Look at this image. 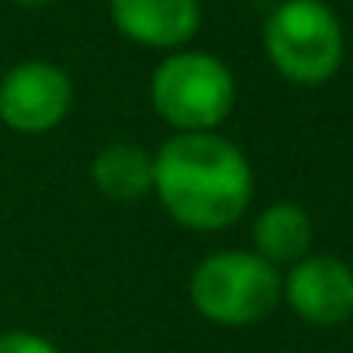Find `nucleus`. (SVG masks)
Instances as JSON below:
<instances>
[{
  "mask_svg": "<svg viewBox=\"0 0 353 353\" xmlns=\"http://www.w3.org/2000/svg\"><path fill=\"white\" fill-rule=\"evenodd\" d=\"M263 49L284 80L319 87L343 63V25L325 0H284L263 25Z\"/></svg>",
  "mask_w": 353,
  "mask_h": 353,
  "instance_id": "obj_3",
  "label": "nucleus"
},
{
  "mask_svg": "<svg viewBox=\"0 0 353 353\" xmlns=\"http://www.w3.org/2000/svg\"><path fill=\"white\" fill-rule=\"evenodd\" d=\"M94 188L111 201H135L152 194V152L135 142H111L90 163Z\"/></svg>",
  "mask_w": 353,
  "mask_h": 353,
  "instance_id": "obj_8",
  "label": "nucleus"
},
{
  "mask_svg": "<svg viewBox=\"0 0 353 353\" xmlns=\"http://www.w3.org/2000/svg\"><path fill=\"white\" fill-rule=\"evenodd\" d=\"M191 305L219 325L239 329L267 319L281 301V274L256 253L222 250L205 256L191 274Z\"/></svg>",
  "mask_w": 353,
  "mask_h": 353,
  "instance_id": "obj_4",
  "label": "nucleus"
},
{
  "mask_svg": "<svg viewBox=\"0 0 353 353\" xmlns=\"http://www.w3.org/2000/svg\"><path fill=\"white\" fill-rule=\"evenodd\" d=\"M149 101L176 132H215L232 114L236 80L208 52H173L152 70Z\"/></svg>",
  "mask_w": 353,
  "mask_h": 353,
  "instance_id": "obj_2",
  "label": "nucleus"
},
{
  "mask_svg": "<svg viewBox=\"0 0 353 353\" xmlns=\"http://www.w3.org/2000/svg\"><path fill=\"white\" fill-rule=\"evenodd\" d=\"M152 194L176 225L219 232L246 215L253 166L225 135L176 132L152 152Z\"/></svg>",
  "mask_w": 353,
  "mask_h": 353,
  "instance_id": "obj_1",
  "label": "nucleus"
},
{
  "mask_svg": "<svg viewBox=\"0 0 353 353\" xmlns=\"http://www.w3.org/2000/svg\"><path fill=\"white\" fill-rule=\"evenodd\" d=\"M14 4H21V8H46V4H52V0H14Z\"/></svg>",
  "mask_w": 353,
  "mask_h": 353,
  "instance_id": "obj_11",
  "label": "nucleus"
},
{
  "mask_svg": "<svg viewBox=\"0 0 353 353\" xmlns=\"http://www.w3.org/2000/svg\"><path fill=\"white\" fill-rule=\"evenodd\" d=\"M0 353H59V346L39 332L11 329V332H0Z\"/></svg>",
  "mask_w": 353,
  "mask_h": 353,
  "instance_id": "obj_10",
  "label": "nucleus"
},
{
  "mask_svg": "<svg viewBox=\"0 0 353 353\" xmlns=\"http://www.w3.org/2000/svg\"><path fill=\"white\" fill-rule=\"evenodd\" d=\"M73 108V80L49 59H25L0 80V121L21 135H46Z\"/></svg>",
  "mask_w": 353,
  "mask_h": 353,
  "instance_id": "obj_5",
  "label": "nucleus"
},
{
  "mask_svg": "<svg viewBox=\"0 0 353 353\" xmlns=\"http://www.w3.org/2000/svg\"><path fill=\"white\" fill-rule=\"evenodd\" d=\"M253 246H256V256H263L274 267L298 263L301 256H308V246H312L308 212L294 201H277L263 208L260 219L253 222Z\"/></svg>",
  "mask_w": 353,
  "mask_h": 353,
  "instance_id": "obj_9",
  "label": "nucleus"
},
{
  "mask_svg": "<svg viewBox=\"0 0 353 353\" xmlns=\"http://www.w3.org/2000/svg\"><path fill=\"white\" fill-rule=\"evenodd\" d=\"M281 294L308 325H343L353 315V267L336 256H301L281 281Z\"/></svg>",
  "mask_w": 353,
  "mask_h": 353,
  "instance_id": "obj_6",
  "label": "nucleus"
},
{
  "mask_svg": "<svg viewBox=\"0 0 353 353\" xmlns=\"http://www.w3.org/2000/svg\"><path fill=\"white\" fill-rule=\"evenodd\" d=\"M114 28L149 49H181L201 28L198 0H108Z\"/></svg>",
  "mask_w": 353,
  "mask_h": 353,
  "instance_id": "obj_7",
  "label": "nucleus"
}]
</instances>
